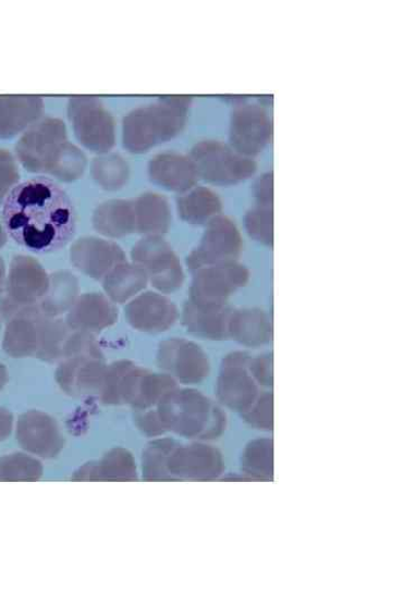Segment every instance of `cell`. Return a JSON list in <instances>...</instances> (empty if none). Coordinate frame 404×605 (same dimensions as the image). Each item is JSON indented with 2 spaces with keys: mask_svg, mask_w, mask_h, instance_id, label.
I'll list each match as a JSON object with an SVG mask.
<instances>
[{
  "mask_svg": "<svg viewBox=\"0 0 404 605\" xmlns=\"http://www.w3.org/2000/svg\"><path fill=\"white\" fill-rule=\"evenodd\" d=\"M98 233L113 238L136 232L134 201H109L100 206L94 215Z\"/></svg>",
  "mask_w": 404,
  "mask_h": 605,
  "instance_id": "e0dca14e",
  "label": "cell"
},
{
  "mask_svg": "<svg viewBox=\"0 0 404 605\" xmlns=\"http://www.w3.org/2000/svg\"><path fill=\"white\" fill-rule=\"evenodd\" d=\"M245 225L254 240L270 247L273 245V206L257 205L247 212Z\"/></svg>",
  "mask_w": 404,
  "mask_h": 605,
  "instance_id": "d4e9b609",
  "label": "cell"
},
{
  "mask_svg": "<svg viewBox=\"0 0 404 605\" xmlns=\"http://www.w3.org/2000/svg\"><path fill=\"white\" fill-rule=\"evenodd\" d=\"M272 325L269 317L261 310L242 309L232 311L229 336L247 346H260L269 342Z\"/></svg>",
  "mask_w": 404,
  "mask_h": 605,
  "instance_id": "2e32d148",
  "label": "cell"
},
{
  "mask_svg": "<svg viewBox=\"0 0 404 605\" xmlns=\"http://www.w3.org/2000/svg\"><path fill=\"white\" fill-rule=\"evenodd\" d=\"M254 197L257 205L273 206V175L267 173L256 181Z\"/></svg>",
  "mask_w": 404,
  "mask_h": 605,
  "instance_id": "4316f807",
  "label": "cell"
},
{
  "mask_svg": "<svg viewBox=\"0 0 404 605\" xmlns=\"http://www.w3.org/2000/svg\"><path fill=\"white\" fill-rule=\"evenodd\" d=\"M132 257L157 289L172 293L182 286L181 263L169 244L160 236H149L140 240L133 248Z\"/></svg>",
  "mask_w": 404,
  "mask_h": 605,
  "instance_id": "52a82bcc",
  "label": "cell"
},
{
  "mask_svg": "<svg viewBox=\"0 0 404 605\" xmlns=\"http://www.w3.org/2000/svg\"><path fill=\"white\" fill-rule=\"evenodd\" d=\"M149 173L156 184L180 194L191 192L199 178L192 158L175 153L157 156L150 163Z\"/></svg>",
  "mask_w": 404,
  "mask_h": 605,
  "instance_id": "4fadbf2b",
  "label": "cell"
},
{
  "mask_svg": "<svg viewBox=\"0 0 404 605\" xmlns=\"http://www.w3.org/2000/svg\"><path fill=\"white\" fill-rule=\"evenodd\" d=\"M50 286V279L38 261L29 257H16L0 297V317L10 321L19 313L38 307Z\"/></svg>",
  "mask_w": 404,
  "mask_h": 605,
  "instance_id": "277c9868",
  "label": "cell"
},
{
  "mask_svg": "<svg viewBox=\"0 0 404 605\" xmlns=\"http://www.w3.org/2000/svg\"><path fill=\"white\" fill-rule=\"evenodd\" d=\"M192 160L199 177L216 185L238 184L249 178L256 171V164L252 159L215 140L197 144L192 151Z\"/></svg>",
  "mask_w": 404,
  "mask_h": 605,
  "instance_id": "5b68a950",
  "label": "cell"
},
{
  "mask_svg": "<svg viewBox=\"0 0 404 605\" xmlns=\"http://www.w3.org/2000/svg\"><path fill=\"white\" fill-rule=\"evenodd\" d=\"M71 261L85 274L101 280L119 263L125 261L123 250L115 244L97 238H83L73 245Z\"/></svg>",
  "mask_w": 404,
  "mask_h": 605,
  "instance_id": "8fae6325",
  "label": "cell"
},
{
  "mask_svg": "<svg viewBox=\"0 0 404 605\" xmlns=\"http://www.w3.org/2000/svg\"><path fill=\"white\" fill-rule=\"evenodd\" d=\"M161 354L172 356L179 376L186 378L187 381H199L201 375L189 365L206 371V358L196 345L186 339H170L161 346Z\"/></svg>",
  "mask_w": 404,
  "mask_h": 605,
  "instance_id": "603a6c76",
  "label": "cell"
},
{
  "mask_svg": "<svg viewBox=\"0 0 404 605\" xmlns=\"http://www.w3.org/2000/svg\"><path fill=\"white\" fill-rule=\"evenodd\" d=\"M7 234L39 255L65 247L76 233L77 217L63 188L49 177L16 184L3 202Z\"/></svg>",
  "mask_w": 404,
  "mask_h": 605,
  "instance_id": "6da1fadb",
  "label": "cell"
},
{
  "mask_svg": "<svg viewBox=\"0 0 404 605\" xmlns=\"http://www.w3.org/2000/svg\"><path fill=\"white\" fill-rule=\"evenodd\" d=\"M136 232L148 236H160L168 232L171 212L168 201L154 194L134 200Z\"/></svg>",
  "mask_w": 404,
  "mask_h": 605,
  "instance_id": "ac0fdd59",
  "label": "cell"
},
{
  "mask_svg": "<svg viewBox=\"0 0 404 605\" xmlns=\"http://www.w3.org/2000/svg\"><path fill=\"white\" fill-rule=\"evenodd\" d=\"M93 175L105 190H120L127 182L128 165L120 156H105L94 162Z\"/></svg>",
  "mask_w": 404,
  "mask_h": 605,
  "instance_id": "cb8c5ba5",
  "label": "cell"
},
{
  "mask_svg": "<svg viewBox=\"0 0 404 605\" xmlns=\"http://www.w3.org/2000/svg\"><path fill=\"white\" fill-rule=\"evenodd\" d=\"M17 174L12 161L0 156V203H2L15 186Z\"/></svg>",
  "mask_w": 404,
  "mask_h": 605,
  "instance_id": "484cf974",
  "label": "cell"
},
{
  "mask_svg": "<svg viewBox=\"0 0 404 605\" xmlns=\"http://www.w3.org/2000/svg\"><path fill=\"white\" fill-rule=\"evenodd\" d=\"M242 248L237 225L230 218L218 215L207 223L201 243L189 255L187 263L195 272L211 264L236 261Z\"/></svg>",
  "mask_w": 404,
  "mask_h": 605,
  "instance_id": "ba28073f",
  "label": "cell"
},
{
  "mask_svg": "<svg viewBox=\"0 0 404 605\" xmlns=\"http://www.w3.org/2000/svg\"><path fill=\"white\" fill-rule=\"evenodd\" d=\"M4 280H5V268L2 259H0V294H2L5 285Z\"/></svg>",
  "mask_w": 404,
  "mask_h": 605,
  "instance_id": "83f0119b",
  "label": "cell"
},
{
  "mask_svg": "<svg viewBox=\"0 0 404 605\" xmlns=\"http://www.w3.org/2000/svg\"><path fill=\"white\" fill-rule=\"evenodd\" d=\"M191 102L189 98L171 97L135 109L124 121V146L140 155L174 138L186 126Z\"/></svg>",
  "mask_w": 404,
  "mask_h": 605,
  "instance_id": "3957f363",
  "label": "cell"
},
{
  "mask_svg": "<svg viewBox=\"0 0 404 605\" xmlns=\"http://www.w3.org/2000/svg\"><path fill=\"white\" fill-rule=\"evenodd\" d=\"M232 310L227 305H205L187 301L183 309V324L195 335L222 339L229 336Z\"/></svg>",
  "mask_w": 404,
  "mask_h": 605,
  "instance_id": "5bb4252c",
  "label": "cell"
},
{
  "mask_svg": "<svg viewBox=\"0 0 404 605\" xmlns=\"http://www.w3.org/2000/svg\"><path fill=\"white\" fill-rule=\"evenodd\" d=\"M148 281V275L137 264L124 261L105 276L103 287L113 300L123 302L145 288Z\"/></svg>",
  "mask_w": 404,
  "mask_h": 605,
  "instance_id": "44dd1931",
  "label": "cell"
},
{
  "mask_svg": "<svg viewBox=\"0 0 404 605\" xmlns=\"http://www.w3.org/2000/svg\"><path fill=\"white\" fill-rule=\"evenodd\" d=\"M249 281V272L237 261L211 264L194 272L191 300L227 305L228 299Z\"/></svg>",
  "mask_w": 404,
  "mask_h": 605,
  "instance_id": "9c48e42d",
  "label": "cell"
},
{
  "mask_svg": "<svg viewBox=\"0 0 404 605\" xmlns=\"http://www.w3.org/2000/svg\"><path fill=\"white\" fill-rule=\"evenodd\" d=\"M78 293V282L68 272L57 273L50 279V286L41 299L39 308L49 318H54L71 310Z\"/></svg>",
  "mask_w": 404,
  "mask_h": 605,
  "instance_id": "7402d4cb",
  "label": "cell"
},
{
  "mask_svg": "<svg viewBox=\"0 0 404 605\" xmlns=\"http://www.w3.org/2000/svg\"><path fill=\"white\" fill-rule=\"evenodd\" d=\"M69 119L78 140L95 153L105 155L114 147V120L98 99H71Z\"/></svg>",
  "mask_w": 404,
  "mask_h": 605,
  "instance_id": "8992f818",
  "label": "cell"
},
{
  "mask_svg": "<svg viewBox=\"0 0 404 605\" xmlns=\"http://www.w3.org/2000/svg\"><path fill=\"white\" fill-rule=\"evenodd\" d=\"M271 136L272 124L262 107L243 103L234 109L230 139L237 153L249 159L259 156Z\"/></svg>",
  "mask_w": 404,
  "mask_h": 605,
  "instance_id": "30bf717a",
  "label": "cell"
},
{
  "mask_svg": "<svg viewBox=\"0 0 404 605\" xmlns=\"http://www.w3.org/2000/svg\"><path fill=\"white\" fill-rule=\"evenodd\" d=\"M19 151L28 170L65 182L78 180L87 165L83 151L69 143L64 123L56 119L36 125L23 138Z\"/></svg>",
  "mask_w": 404,
  "mask_h": 605,
  "instance_id": "7a4b0ae2",
  "label": "cell"
},
{
  "mask_svg": "<svg viewBox=\"0 0 404 605\" xmlns=\"http://www.w3.org/2000/svg\"><path fill=\"white\" fill-rule=\"evenodd\" d=\"M128 322L145 332H162L177 319V310L171 300L157 293H145L125 309Z\"/></svg>",
  "mask_w": 404,
  "mask_h": 605,
  "instance_id": "7c38bea8",
  "label": "cell"
},
{
  "mask_svg": "<svg viewBox=\"0 0 404 605\" xmlns=\"http://www.w3.org/2000/svg\"><path fill=\"white\" fill-rule=\"evenodd\" d=\"M44 101L38 98L0 100V135L11 136L38 120Z\"/></svg>",
  "mask_w": 404,
  "mask_h": 605,
  "instance_id": "ffe728a7",
  "label": "cell"
},
{
  "mask_svg": "<svg viewBox=\"0 0 404 605\" xmlns=\"http://www.w3.org/2000/svg\"><path fill=\"white\" fill-rule=\"evenodd\" d=\"M176 203L181 219L191 224L208 223L222 212V202L206 187L192 188L186 195L181 196Z\"/></svg>",
  "mask_w": 404,
  "mask_h": 605,
  "instance_id": "d6986e66",
  "label": "cell"
},
{
  "mask_svg": "<svg viewBox=\"0 0 404 605\" xmlns=\"http://www.w3.org/2000/svg\"><path fill=\"white\" fill-rule=\"evenodd\" d=\"M119 311L102 295H84L70 310L66 319L71 330L100 331L117 322Z\"/></svg>",
  "mask_w": 404,
  "mask_h": 605,
  "instance_id": "9a60e30c",
  "label": "cell"
}]
</instances>
